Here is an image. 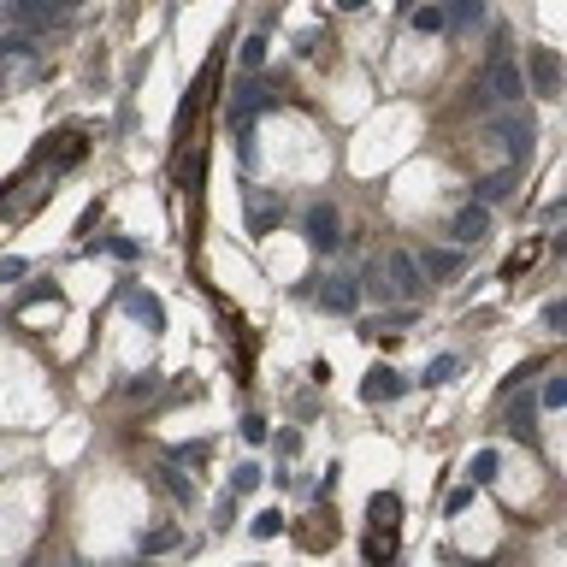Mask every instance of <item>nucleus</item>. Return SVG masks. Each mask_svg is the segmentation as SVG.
Here are the masks:
<instances>
[{
  "label": "nucleus",
  "mask_w": 567,
  "mask_h": 567,
  "mask_svg": "<svg viewBox=\"0 0 567 567\" xmlns=\"http://www.w3.org/2000/svg\"><path fill=\"white\" fill-rule=\"evenodd\" d=\"M479 89L497 101V107H520V95H526V77H520V60L508 54V48H497L491 60H485V71H479Z\"/></svg>",
  "instance_id": "1"
},
{
  "label": "nucleus",
  "mask_w": 567,
  "mask_h": 567,
  "mask_svg": "<svg viewBox=\"0 0 567 567\" xmlns=\"http://www.w3.org/2000/svg\"><path fill=\"white\" fill-rule=\"evenodd\" d=\"M485 136H497L508 148V166L520 172V160L532 154V142H538V125L526 119V113H497V119H485Z\"/></svg>",
  "instance_id": "2"
},
{
  "label": "nucleus",
  "mask_w": 567,
  "mask_h": 567,
  "mask_svg": "<svg viewBox=\"0 0 567 567\" xmlns=\"http://www.w3.org/2000/svg\"><path fill=\"white\" fill-rule=\"evenodd\" d=\"M378 278H384V296H402V302H414V296L426 290V278H420V266H414L408 249L384 254V260H378Z\"/></svg>",
  "instance_id": "3"
},
{
  "label": "nucleus",
  "mask_w": 567,
  "mask_h": 567,
  "mask_svg": "<svg viewBox=\"0 0 567 567\" xmlns=\"http://www.w3.org/2000/svg\"><path fill=\"white\" fill-rule=\"evenodd\" d=\"M520 77H526V95L556 101V95H562V60H556V48H532L526 65H520Z\"/></svg>",
  "instance_id": "4"
},
{
  "label": "nucleus",
  "mask_w": 567,
  "mask_h": 567,
  "mask_svg": "<svg viewBox=\"0 0 567 567\" xmlns=\"http://www.w3.org/2000/svg\"><path fill=\"white\" fill-rule=\"evenodd\" d=\"M314 284H319V308H331V314H355L361 308V284L349 272H331V278H314Z\"/></svg>",
  "instance_id": "5"
},
{
  "label": "nucleus",
  "mask_w": 567,
  "mask_h": 567,
  "mask_svg": "<svg viewBox=\"0 0 567 567\" xmlns=\"http://www.w3.org/2000/svg\"><path fill=\"white\" fill-rule=\"evenodd\" d=\"M414 266H420L426 284H449V278L467 272V254L461 249H426V254H414Z\"/></svg>",
  "instance_id": "6"
},
{
  "label": "nucleus",
  "mask_w": 567,
  "mask_h": 567,
  "mask_svg": "<svg viewBox=\"0 0 567 567\" xmlns=\"http://www.w3.org/2000/svg\"><path fill=\"white\" fill-rule=\"evenodd\" d=\"M449 237H455V249H467V243H485V237H491V207L467 201V207L449 219Z\"/></svg>",
  "instance_id": "7"
},
{
  "label": "nucleus",
  "mask_w": 567,
  "mask_h": 567,
  "mask_svg": "<svg viewBox=\"0 0 567 567\" xmlns=\"http://www.w3.org/2000/svg\"><path fill=\"white\" fill-rule=\"evenodd\" d=\"M302 231H308V243H314L319 254L337 249V207H331V201H314V207L302 213Z\"/></svg>",
  "instance_id": "8"
},
{
  "label": "nucleus",
  "mask_w": 567,
  "mask_h": 567,
  "mask_svg": "<svg viewBox=\"0 0 567 567\" xmlns=\"http://www.w3.org/2000/svg\"><path fill=\"white\" fill-rule=\"evenodd\" d=\"M402 390H408V384H402V373H396V367H373V373H367V384H361V402H396Z\"/></svg>",
  "instance_id": "9"
},
{
  "label": "nucleus",
  "mask_w": 567,
  "mask_h": 567,
  "mask_svg": "<svg viewBox=\"0 0 567 567\" xmlns=\"http://www.w3.org/2000/svg\"><path fill=\"white\" fill-rule=\"evenodd\" d=\"M125 314L142 319L148 331H166V308H160V296H148V290H125Z\"/></svg>",
  "instance_id": "10"
},
{
  "label": "nucleus",
  "mask_w": 567,
  "mask_h": 567,
  "mask_svg": "<svg viewBox=\"0 0 567 567\" xmlns=\"http://www.w3.org/2000/svg\"><path fill=\"white\" fill-rule=\"evenodd\" d=\"M266 101H272V95H266V83H237V101H231V125H249L254 113H260V107H266Z\"/></svg>",
  "instance_id": "11"
},
{
  "label": "nucleus",
  "mask_w": 567,
  "mask_h": 567,
  "mask_svg": "<svg viewBox=\"0 0 567 567\" xmlns=\"http://www.w3.org/2000/svg\"><path fill=\"white\" fill-rule=\"evenodd\" d=\"M514 178H520L514 166H503L497 178H479V184H473V195H479V207H491V201H503L508 189H514Z\"/></svg>",
  "instance_id": "12"
},
{
  "label": "nucleus",
  "mask_w": 567,
  "mask_h": 567,
  "mask_svg": "<svg viewBox=\"0 0 567 567\" xmlns=\"http://www.w3.org/2000/svg\"><path fill=\"white\" fill-rule=\"evenodd\" d=\"M532 414H538V402H532V396H520V402H508V432H514V438H532Z\"/></svg>",
  "instance_id": "13"
},
{
  "label": "nucleus",
  "mask_w": 567,
  "mask_h": 567,
  "mask_svg": "<svg viewBox=\"0 0 567 567\" xmlns=\"http://www.w3.org/2000/svg\"><path fill=\"white\" fill-rule=\"evenodd\" d=\"M396 514H402L396 491H378L373 497V532H396Z\"/></svg>",
  "instance_id": "14"
},
{
  "label": "nucleus",
  "mask_w": 567,
  "mask_h": 567,
  "mask_svg": "<svg viewBox=\"0 0 567 567\" xmlns=\"http://www.w3.org/2000/svg\"><path fill=\"white\" fill-rule=\"evenodd\" d=\"M538 408H544V414L567 408V378H562V373H550V378H544V390H538Z\"/></svg>",
  "instance_id": "15"
},
{
  "label": "nucleus",
  "mask_w": 567,
  "mask_h": 567,
  "mask_svg": "<svg viewBox=\"0 0 567 567\" xmlns=\"http://www.w3.org/2000/svg\"><path fill=\"white\" fill-rule=\"evenodd\" d=\"M467 473H473V491H479V485H491V479H497V449H479Z\"/></svg>",
  "instance_id": "16"
},
{
  "label": "nucleus",
  "mask_w": 567,
  "mask_h": 567,
  "mask_svg": "<svg viewBox=\"0 0 567 567\" xmlns=\"http://www.w3.org/2000/svg\"><path fill=\"white\" fill-rule=\"evenodd\" d=\"M237 60H243V71H260V65H266V36H249V42L237 48Z\"/></svg>",
  "instance_id": "17"
},
{
  "label": "nucleus",
  "mask_w": 567,
  "mask_h": 567,
  "mask_svg": "<svg viewBox=\"0 0 567 567\" xmlns=\"http://www.w3.org/2000/svg\"><path fill=\"white\" fill-rule=\"evenodd\" d=\"M367 556L373 562H396V532H373L367 538Z\"/></svg>",
  "instance_id": "18"
},
{
  "label": "nucleus",
  "mask_w": 567,
  "mask_h": 567,
  "mask_svg": "<svg viewBox=\"0 0 567 567\" xmlns=\"http://www.w3.org/2000/svg\"><path fill=\"white\" fill-rule=\"evenodd\" d=\"M254 538H278V532H284V514H278V508H266V514H254V526H249Z\"/></svg>",
  "instance_id": "19"
},
{
  "label": "nucleus",
  "mask_w": 567,
  "mask_h": 567,
  "mask_svg": "<svg viewBox=\"0 0 567 567\" xmlns=\"http://www.w3.org/2000/svg\"><path fill=\"white\" fill-rule=\"evenodd\" d=\"M237 160H243L249 172L260 166V148H254V130H249V125H237Z\"/></svg>",
  "instance_id": "20"
},
{
  "label": "nucleus",
  "mask_w": 567,
  "mask_h": 567,
  "mask_svg": "<svg viewBox=\"0 0 567 567\" xmlns=\"http://www.w3.org/2000/svg\"><path fill=\"white\" fill-rule=\"evenodd\" d=\"M414 30H420V36H438L443 30V6H420V12H414Z\"/></svg>",
  "instance_id": "21"
},
{
  "label": "nucleus",
  "mask_w": 567,
  "mask_h": 567,
  "mask_svg": "<svg viewBox=\"0 0 567 567\" xmlns=\"http://www.w3.org/2000/svg\"><path fill=\"white\" fill-rule=\"evenodd\" d=\"M479 18H485V6H479V0H467V6H455V12H443V24H461V30H467V24H479Z\"/></svg>",
  "instance_id": "22"
},
{
  "label": "nucleus",
  "mask_w": 567,
  "mask_h": 567,
  "mask_svg": "<svg viewBox=\"0 0 567 567\" xmlns=\"http://www.w3.org/2000/svg\"><path fill=\"white\" fill-rule=\"evenodd\" d=\"M455 367H461L455 355H438V361L426 367V384H449V378H455Z\"/></svg>",
  "instance_id": "23"
},
{
  "label": "nucleus",
  "mask_w": 567,
  "mask_h": 567,
  "mask_svg": "<svg viewBox=\"0 0 567 567\" xmlns=\"http://www.w3.org/2000/svg\"><path fill=\"white\" fill-rule=\"evenodd\" d=\"M166 491H172L178 503H189V497H195V479H184L178 467H166Z\"/></svg>",
  "instance_id": "24"
},
{
  "label": "nucleus",
  "mask_w": 567,
  "mask_h": 567,
  "mask_svg": "<svg viewBox=\"0 0 567 567\" xmlns=\"http://www.w3.org/2000/svg\"><path fill=\"white\" fill-rule=\"evenodd\" d=\"M154 390H160V373H142V378H130V384H125L130 402H142V396H154Z\"/></svg>",
  "instance_id": "25"
},
{
  "label": "nucleus",
  "mask_w": 567,
  "mask_h": 567,
  "mask_svg": "<svg viewBox=\"0 0 567 567\" xmlns=\"http://www.w3.org/2000/svg\"><path fill=\"white\" fill-rule=\"evenodd\" d=\"M172 544H178V532H172V526H160V532H148V538H142V550H148V556H154V550H172Z\"/></svg>",
  "instance_id": "26"
},
{
  "label": "nucleus",
  "mask_w": 567,
  "mask_h": 567,
  "mask_svg": "<svg viewBox=\"0 0 567 567\" xmlns=\"http://www.w3.org/2000/svg\"><path fill=\"white\" fill-rule=\"evenodd\" d=\"M254 485H260V467H237V479H231V491L243 497V491H254Z\"/></svg>",
  "instance_id": "27"
},
{
  "label": "nucleus",
  "mask_w": 567,
  "mask_h": 567,
  "mask_svg": "<svg viewBox=\"0 0 567 567\" xmlns=\"http://www.w3.org/2000/svg\"><path fill=\"white\" fill-rule=\"evenodd\" d=\"M24 272H30V266H24L18 254H6V260H0V284H12V278H24Z\"/></svg>",
  "instance_id": "28"
},
{
  "label": "nucleus",
  "mask_w": 567,
  "mask_h": 567,
  "mask_svg": "<svg viewBox=\"0 0 567 567\" xmlns=\"http://www.w3.org/2000/svg\"><path fill=\"white\" fill-rule=\"evenodd\" d=\"M461 508H473V485H461V491L449 497V514H461Z\"/></svg>",
  "instance_id": "29"
},
{
  "label": "nucleus",
  "mask_w": 567,
  "mask_h": 567,
  "mask_svg": "<svg viewBox=\"0 0 567 567\" xmlns=\"http://www.w3.org/2000/svg\"><path fill=\"white\" fill-rule=\"evenodd\" d=\"M562 319H567L562 302H550V308H544V325H550V331H562Z\"/></svg>",
  "instance_id": "30"
},
{
  "label": "nucleus",
  "mask_w": 567,
  "mask_h": 567,
  "mask_svg": "<svg viewBox=\"0 0 567 567\" xmlns=\"http://www.w3.org/2000/svg\"><path fill=\"white\" fill-rule=\"evenodd\" d=\"M30 567H65V562H30Z\"/></svg>",
  "instance_id": "31"
},
{
  "label": "nucleus",
  "mask_w": 567,
  "mask_h": 567,
  "mask_svg": "<svg viewBox=\"0 0 567 567\" xmlns=\"http://www.w3.org/2000/svg\"><path fill=\"white\" fill-rule=\"evenodd\" d=\"M65 567H89V562H65Z\"/></svg>",
  "instance_id": "32"
},
{
  "label": "nucleus",
  "mask_w": 567,
  "mask_h": 567,
  "mask_svg": "<svg viewBox=\"0 0 567 567\" xmlns=\"http://www.w3.org/2000/svg\"><path fill=\"white\" fill-rule=\"evenodd\" d=\"M119 567H136V562H119Z\"/></svg>",
  "instance_id": "33"
},
{
  "label": "nucleus",
  "mask_w": 567,
  "mask_h": 567,
  "mask_svg": "<svg viewBox=\"0 0 567 567\" xmlns=\"http://www.w3.org/2000/svg\"><path fill=\"white\" fill-rule=\"evenodd\" d=\"M384 567H396V562H384Z\"/></svg>",
  "instance_id": "34"
}]
</instances>
